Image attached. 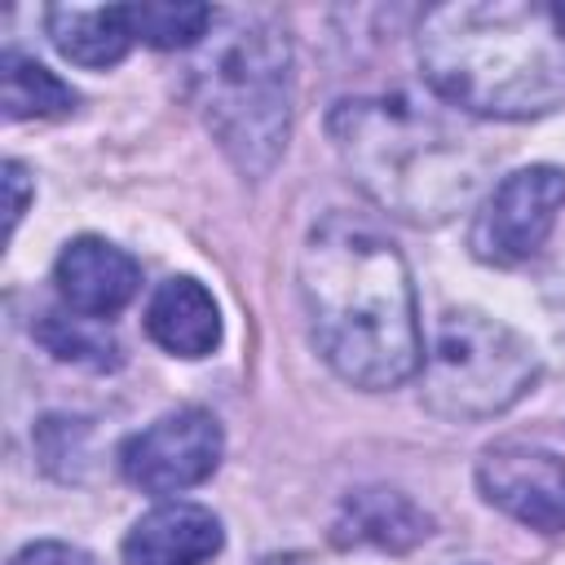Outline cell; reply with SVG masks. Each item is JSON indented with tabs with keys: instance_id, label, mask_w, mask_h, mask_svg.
Returning <instances> with one entry per match:
<instances>
[{
	"instance_id": "11",
	"label": "cell",
	"mask_w": 565,
	"mask_h": 565,
	"mask_svg": "<svg viewBox=\"0 0 565 565\" xmlns=\"http://www.w3.org/2000/svg\"><path fill=\"white\" fill-rule=\"evenodd\" d=\"M146 331L172 358H203L221 344V309L199 278H168L146 305Z\"/></svg>"
},
{
	"instance_id": "6",
	"label": "cell",
	"mask_w": 565,
	"mask_h": 565,
	"mask_svg": "<svg viewBox=\"0 0 565 565\" xmlns=\"http://www.w3.org/2000/svg\"><path fill=\"white\" fill-rule=\"evenodd\" d=\"M561 207H565V172L561 168H552V163L516 168L481 203L468 247L486 265H521L547 243Z\"/></svg>"
},
{
	"instance_id": "5",
	"label": "cell",
	"mask_w": 565,
	"mask_h": 565,
	"mask_svg": "<svg viewBox=\"0 0 565 565\" xmlns=\"http://www.w3.org/2000/svg\"><path fill=\"white\" fill-rule=\"evenodd\" d=\"M539 380L534 349L503 322L477 309L437 318L433 344L419 366V397L441 419H490L516 406Z\"/></svg>"
},
{
	"instance_id": "16",
	"label": "cell",
	"mask_w": 565,
	"mask_h": 565,
	"mask_svg": "<svg viewBox=\"0 0 565 565\" xmlns=\"http://www.w3.org/2000/svg\"><path fill=\"white\" fill-rule=\"evenodd\" d=\"M132 35L150 49H199V40L212 31L216 9L207 4H128Z\"/></svg>"
},
{
	"instance_id": "12",
	"label": "cell",
	"mask_w": 565,
	"mask_h": 565,
	"mask_svg": "<svg viewBox=\"0 0 565 565\" xmlns=\"http://www.w3.org/2000/svg\"><path fill=\"white\" fill-rule=\"evenodd\" d=\"M44 26H49L53 49L66 62L93 66V71L115 66L137 40L128 4H53L44 13Z\"/></svg>"
},
{
	"instance_id": "3",
	"label": "cell",
	"mask_w": 565,
	"mask_h": 565,
	"mask_svg": "<svg viewBox=\"0 0 565 565\" xmlns=\"http://www.w3.org/2000/svg\"><path fill=\"white\" fill-rule=\"evenodd\" d=\"M327 132L358 190L411 225L450 221L486 177V150L406 93L344 97L331 106Z\"/></svg>"
},
{
	"instance_id": "9",
	"label": "cell",
	"mask_w": 565,
	"mask_h": 565,
	"mask_svg": "<svg viewBox=\"0 0 565 565\" xmlns=\"http://www.w3.org/2000/svg\"><path fill=\"white\" fill-rule=\"evenodd\" d=\"M53 282L62 291V300L71 305V313H84V318H115L141 287V265L97 238V234H79L62 247L57 265H53Z\"/></svg>"
},
{
	"instance_id": "2",
	"label": "cell",
	"mask_w": 565,
	"mask_h": 565,
	"mask_svg": "<svg viewBox=\"0 0 565 565\" xmlns=\"http://www.w3.org/2000/svg\"><path fill=\"white\" fill-rule=\"evenodd\" d=\"M415 49L428 88L468 115L539 119L565 106V22L552 4H437L424 13Z\"/></svg>"
},
{
	"instance_id": "10",
	"label": "cell",
	"mask_w": 565,
	"mask_h": 565,
	"mask_svg": "<svg viewBox=\"0 0 565 565\" xmlns=\"http://www.w3.org/2000/svg\"><path fill=\"white\" fill-rule=\"evenodd\" d=\"M225 534L203 503H159L124 539V565H207Z\"/></svg>"
},
{
	"instance_id": "18",
	"label": "cell",
	"mask_w": 565,
	"mask_h": 565,
	"mask_svg": "<svg viewBox=\"0 0 565 565\" xmlns=\"http://www.w3.org/2000/svg\"><path fill=\"white\" fill-rule=\"evenodd\" d=\"M4 190H9V230L22 221L26 212V194H31V181H26V168L18 159L4 163Z\"/></svg>"
},
{
	"instance_id": "7",
	"label": "cell",
	"mask_w": 565,
	"mask_h": 565,
	"mask_svg": "<svg viewBox=\"0 0 565 565\" xmlns=\"http://www.w3.org/2000/svg\"><path fill=\"white\" fill-rule=\"evenodd\" d=\"M221 446L225 437L216 415H207L203 406H181L124 441L119 472L146 494H181L216 472Z\"/></svg>"
},
{
	"instance_id": "17",
	"label": "cell",
	"mask_w": 565,
	"mask_h": 565,
	"mask_svg": "<svg viewBox=\"0 0 565 565\" xmlns=\"http://www.w3.org/2000/svg\"><path fill=\"white\" fill-rule=\"evenodd\" d=\"M9 565H93L79 547H71V543H26Z\"/></svg>"
},
{
	"instance_id": "8",
	"label": "cell",
	"mask_w": 565,
	"mask_h": 565,
	"mask_svg": "<svg viewBox=\"0 0 565 565\" xmlns=\"http://www.w3.org/2000/svg\"><path fill=\"white\" fill-rule=\"evenodd\" d=\"M481 499L539 534H565V459L539 446L503 441L477 463Z\"/></svg>"
},
{
	"instance_id": "14",
	"label": "cell",
	"mask_w": 565,
	"mask_h": 565,
	"mask_svg": "<svg viewBox=\"0 0 565 565\" xmlns=\"http://www.w3.org/2000/svg\"><path fill=\"white\" fill-rule=\"evenodd\" d=\"M0 102H4V119H53V115H71L79 97L71 84H62L35 57L4 53L0 57Z\"/></svg>"
},
{
	"instance_id": "15",
	"label": "cell",
	"mask_w": 565,
	"mask_h": 565,
	"mask_svg": "<svg viewBox=\"0 0 565 565\" xmlns=\"http://www.w3.org/2000/svg\"><path fill=\"white\" fill-rule=\"evenodd\" d=\"M102 318H84V313H40L35 322V340L62 358V362H75V366H93V371H106V366H119V344L106 327H97Z\"/></svg>"
},
{
	"instance_id": "13",
	"label": "cell",
	"mask_w": 565,
	"mask_h": 565,
	"mask_svg": "<svg viewBox=\"0 0 565 565\" xmlns=\"http://www.w3.org/2000/svg\"><path fill=\"white\" fill-rule=\"evenodd\" d=\"M335 539L340 543H366L380 552H406L428 539V516L402 494V490H353L344 494L335 512Z\"/></svg>"
},
{
	"instance_id": "4",
	"label": "cell",
	"mask_w": 565,
	"mask_h": 565,
	"mask_svg": "<svg viewBox=\"0 0 565 565\" xmlns=\"http://www.w3.org/2000/svg\"><path fill=\"white\" fill-rule=\"evenodd\" d=\"M190 102L238 172L265 177L291 132V44L260 13H221L185 66Z\"/></svg>"
},
{
	"instance_id": "1",
	"label": "cell",
	"mask_w": 565,
	"mask_h": 565,
	"mask_svg": "<svg viewBox=\"0 0 565 565\" xmlns=\"http://www.w3.org/2000/svg\"><path fill=\"white\" fill-rule=\"evenodd\" d=\"M300 300L318 353L344 384L397 388L424 366L411 269L375 225L322 216L300 247Z\"/></svg>"
}]
</instances>
